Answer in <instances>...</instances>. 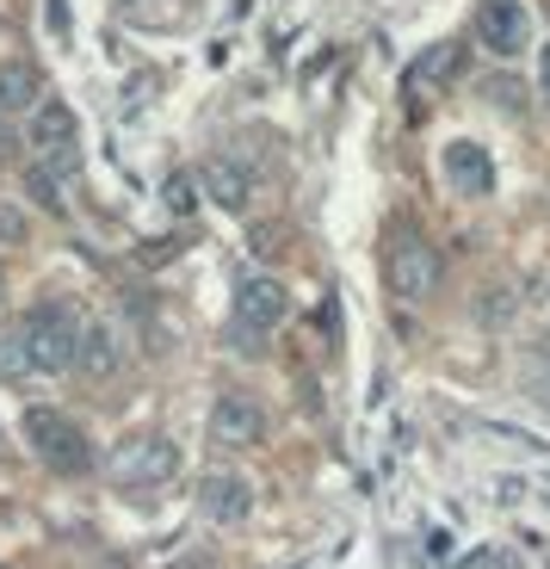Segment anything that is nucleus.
Returning a JSON list of instances; mask_svg holds the SVG:
<instances>
[{
  "label": "nucleus",
  "mask_w": 550,
  "mask_h": 569,
  "mask_svg": "<svg viewBox=\"0 0 550 569\" xmlns=\"http://www.w3.org/2000/svg\"><path fill=\"white\" fill-rule=\"evenodd\" d=\"M161 192H168V211L173 217H192L198 211V180H192V173H168V186H161Z\"/></svg>",
  "instance_id": "dca6fc26"
},
{
  "label": "nucleus",
  "mask_w": 550,
  "mask_h": 569,
  "mask_svg": "<svg viewBox=\"0 0 550 569\" xmlns=\"http://www.w3.org/2000/svg\"><path fill=\"white\" fill-rule=\"evenodd\" d=\"M26 192L43 204V211H57V204H62V186H57V173H50V168H31L26 173Z\"/></svg>",
  "instance_id": "f3484780"
},
{
  "label": "nucleus",
  "mask_w": 550,
  "mask_h": 569,
  "mask_svg": "<svg viewBox=\"0 0 550 569\" xmlns=\"http://www.w3.org/2000/svg\"><path fill=\"white\" fill-rule=\"evenodd\" d=\"M192 180H198V192H204L217 211H241V204H248V168H241V161H229V156H211L204 168L192 173Z\"/></svg>",
  "instance_id": "1a4fd4ad"
},
{
  "label": "nucleus",
  "mask_w": 550,
  "mask_h": 569,
  "mask_svg": "<svg viewBox=\"0 0 550 569\" xmlns=\"http://www.w3.org/2000/svg\"><path fill=\"white\" fill-rule=\"evenodd\" d=\"M482 100H489L494 112L520 118V112H526V87H520V74H489V81H482Z\"/></svg>",
  "instance_id": "4468645a"
},
{
  "label": "nucleus",
  "mask_w": 550,
  "mask_h": 569,
  "mask_svg": "<svg viewBox=\"0 0 550 569\" xmlns=\"http://www.w3.org/2000/svg\"><path fill=\"white\" fill-rule=\"evenodd\" d=\"M0 458H7V440H0Z\"/></svg>",
  "instance_id": "393cba45"
},
{
  "label": "nucleus",
  "mask_w": 550,
  "mask_h": 569,
  "mask_svg": "<svg viewBox=\"0 0 550 569\" xmlns=\"http://www.w3.org/2000/svg\"><path fill=\"white\" fill-rule=\"evenodd\" d=\"M31 236V217L19 204H0V248H19Z\"/></svg>",
  "instance_id": "6ab92c4d"
},
{
  "label": "nucleus",
  "mask_w": 550,
  "mask_h": 569,
  "mask_svg": "<svg viewBox=\"0 0 550 569\" xmlns=\"http://www.w3.org/2000/svg\"><path fill=\"white\" fill-rule=\"evenodd\" d=\"M106 470H112V483H124V489H156V483H168L173 470H180V446L161 440V433H142V440L118 446Z\"/></svg>",
  "instance_id": "7ed1b4c3"
},
{
  "label": "nucleus",
  "mask_w": 550,
  "mask_h": 569,
  "mask_svg": "<svg viewBox=\"0 0 550 569\" xmlns=\"http://www.w3.org/2000/svg\"><path fill=\"white\" fill-rule=\"evenodd\" d=\"M31 359H26V341L19 335H0V378H26Z\"/></svg>",
  "instance_id": "a211bd4d"
},
{
  "label": "nucleus",
  "mask_w": 550,
  "mask_h": 569,
  "mask_svg": "<svg viewBox=\"0 0 550 569\" xmlns=\"http://www.w3.org/2000/svg\"><path fill=\"white\" fill-rule=\"evenodd\" d=\"M390 284H396V298L427 303L439 291V248L421 242V236H396V248H390Z\"/></svg>",
  "instance_id": "20e7f679"
},
{
  "label": "nucleus",
  "mask_w": 550,
  "mask_h": 569,
  "mask_svg": "<svg viewBox=\"0 0 550 569\" xmlns=\"http://www.w3.org/2000/svg\"><path fill=\"white\" fill-rule=\"evenodd\" d=\"M38 93H43V81H38V69H31L26 57H0V118H7V112H31Z\"/></svg>",
  "instance_id": "f8f14e48"
},
{
  "label": "nucleus",
  "mask_w": 550,
  "mask_h": 569,
  "mask_svg": "<svg viewBox=\"0 0 550 569\" xmlns=\"http://www.w3.org/2000/svg\"><path fill=\"white\" fill-rule=\"evenodd\" d=\"M236 316H241V328H254V335L279 328V322H284V284H279V279H241Z\"/></svg>",
  "instance_id": "6e6552de"
},
{
  "label": "nucleus",
  "mask_w": 550,
  "mask_h": 569,
  "mask_svg": "<svg viewBox=\"0 0 550 569\" xmlns=\"http://www.w3.org/2000/svg\"><path fill=\"white\" fill-rule=\"evenodd\" d=\"M452 62H458V50H452V43H439V50H427V57L409 69V87L421 93V87H427V81H439V74L452 69Z\"/></svg>",
  "instance_id": "2eb2a0df"
},
{
  "label": "nucleus",
  "mask_w": 550,
  "mask_h": 569,
  "mask_svg": "<svg viewBox=\"0 0 550 569\" xmlns=\"http://www.w3.org/2000/svg\"><path fill=\"white\" fill-rule=\"evenodd\" d=\"M211 440L229 446V452H248V446L267 440V415H260L254 397H241V390H223L211 409Z\"/></svg>",
  "instance_id": "39448f33"
},
{
  "label": "nucleus",
  "mask_w": 550,
  "mask_h": 569,
  "mask_svg": "<svg viewBox=\"0 0 550 569\" xmlns=\"http://www.w3.org/2000/svg\"><path fill=\"white\" fill-rule=\"evenodd\" d=\"M19 341H26L31 371H69L81 353V322H74L69 303H38L19 328Z\"/></svg>",
  "instance_id": "f257e3e1"
},
{
  "label": "nucleus",
  "mask_w": 550,
  "mask_h": 569,
  "mask_svg": "<svg viewBox=\"0 0 550 569\" xmlns=\"http://www.w3.org/2000/svg\"><path fill=\"white\" fill-rule=\"evenodd\" d=\"M43 19H50L57 38H69V0H43Z\"/></svg>",
  "instance_id": "412c9836"
},
{
  "label": "nucleus",
  "mask_w": 550,
  "mask_h": 569,
  "mask_svg": "<svg viewBox=\"0 0 550 569\" xmlns=\"http://www.w3.org/2000/svg\"><path fill=\"white\" fill-rule=\"evenodd\" d=\"M198 508H204V520H217V527H236V520L254 513V489L241 483V477H204Z\"/></svg>",
  "instance_id": "9d476101"
},
{
  "label": "nucleus",
  "mask_w": 550,
  "mask_h": 569,
  "mask_svg": "<svg viewBox=\"0 0 550 569\" xmlns=\"http://www.w3.org/2000/svg\"><path fill=\"white\" fill-rule=\"evenodd\" d=\"M526 385H532L538 402H550V347H538V353H532V366H526Z\"/></svg>",
  "instance_id": "aec40b11"
},
{
  "label": "nucleus",
  "mask_w": 550,
  "mask_h": 569,
  "mask_svg": "<svg viewBox=\"0 0 550 569\" xmlns=\"http://www.w3.org/2000/svg\"><path fill=\"white\" fill-rule=\"evenodd\" d=\"M0 298H7V272H0Z\"/></svg>",
  "instance_id": "b1692460"
},
{
  "label": "nucleus",
  "mask_w": 550,
  "mask_h": 569,
  "mask_svg": "<svg viewBox=\"0 0 550 569\" xmlns=\"http://www.w3.org/2000/svg\"><path fill=\"white\" fill-rule=\"evenodd\" d=\"M477 38L489 43V50H501V57H513V50H526V38H532V19H526L520 0H482Z\"/></svg>",
  "instance_id": "0eeeda50"
},
{
  "label": "nucleus",
  "mask_w": 550,
  "mask_h": 569,
  "mask_svg": "<svg viewBox=\"0 0 550 569\" xmlns=\"http://www.w3.org/2000/svg\"><path fill=\"white\" fill-rule=\"evenodd\" d=\"M31 142H38V149H50V156H57V149H69V142H74V112L62 100H43L38 112H31Z\"/></svg>",
  "instance_id": "ddd939ff"
},
{
  "label": "nucleus",
  "mask_w": 550,
  "mask_h": 569,
  "mask_svg": "<svg viewBox=\"0 0 550 569\" xmlns=\"http://www.w3.org/2000/svg\"><path fill=\"white\" fill-rule=\"evenodd\" d=\"M74 366L93 378V385H106L118 366H124V353H118V328L112 322H93V328H81V353H74Z\"/></svg>",
  "instance_id": "9b49d317"
},
{
  "label": "nucleus",
  "mask_w": 550,
  "mask_h": 569,
  "mask_svg": "<svg viewBox=\"0 0 550 569\" xmlns=\"http://www.w3.org/2000/svg\"><path fill=\"white\" fill-rule=\"evenodd\" d=\"M538 87H544V100H550V43H544V57H538Z\"/></svg>",
  "instance_id": "4be33fe9"
},
{
  "label": "nucleus",
  "mask_w": 550,
  "mask_h": 569,
  "mask_svg": "<svg viewBox=\"0 0 550 569\" xmlns=\"http://www.w3.org/2000/svg\"><path fill=\"white\" fill-rule=\"evenodd\" d=\"M26 440H31V452H38L43 465L57 470V477H81V470H93V446H87V433L69 421V415H57V409H31L26 415Z\"/></svg>",
  "instance_id": "f03ea898"
},
{
  "label": "nucleus",
  "mask_w": 550,
  "mask_h": 569,
  "mask_svg": "<svg viewBox=\"0 0 550 569\" xmlns=\"http://www.w3.org/2000/svg\"><path fill=\"white\" fill-rule=\"evenodd\" d=\"M0 149H7V118H0Z\"/></svg>",
  "instance_id": "5701e85b"
},
{
  "label": "nucleus",
  "mask_w": 550,
  "mask_h": 569,
  "mask_svg": "<svg viewBox=\"0 0 550 569\" xmlns=\"http://www.w3.org/2000/svg\"><path fill=\"white\" fill-rule=\"evenodd\" d=\"M439 168H446V180H452L458 199H489L494 192V161H489L482 142H446Z\"/></svg>",
  "instance_id": "423d86ee"
}]
</instances>
